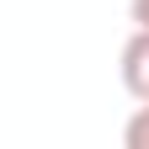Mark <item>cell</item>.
Here are the masks:
<instances>
[{
	"label": "cell",
	"instance_id": "obj_1",
	"mask_svg": "<svg viewBox=\"0 0 149 149\" xmlns=\"http://www.w3.org/2000/svg\"><path fill=\"white\" fill-rule=\"evenodd\" d=\"M123 85L133 101H149V27H133V37L123 43Z\"/></svg>",
	"mask_w": 149,
	"mask_h": 149
},
{
	"label": "cell",
	"instance_id": "obj_2",
	"mask_svg": "<svg viewBox=\"0 0 149 149\" xmlns=\"http://www.w3.org/2000/svg\"><path fill=\"white\" fill-rule=\"evenodd\" d=\"M123 144L128 149H149V101H139V112L123 123Z\"/></svg>",
	"mask_w": 149,
	"mask_h": 149
},
{
	"label": "cell",
	"instance_id": "obj_3",
	"mask_svg": "<svg viewBox=\"0 0 149 149\" xmlns=\"http://www.w3.org/2000/svg\"><path fill=\"white\" fill-rule=\"evenodd\" d=\"M128 16H133V27H149V0H128Z\"/></svg>",
	"mask_w": 149,
	"mask_h": 149
}]
</instances>
